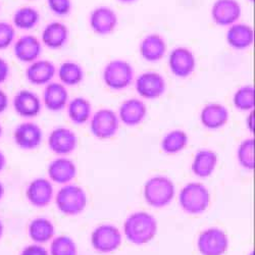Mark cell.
I'll return each mask as SVG.
<instances>
[{"instance_id": "22", "label": "cell", "mask_w": 255, "mask_h": 255, "mask_svg": "<svg viewBox=\"0 0 255 255\" xmlns=\"http://www.w3.org/2000/svg\"><path fill=\"white\" fill-rule=\"evenodd\" d=\"M139 53L141 58L147 62H158L167 53L166 41L157 33L148 34L140 42Z\"/></svg>"}, {"instance_id": "47", "label": "cell", "mask_w": 255, "mask_h": 255, "mask_svg": "<svg viewBox=\"0 0 255 255\" xmlns=\"http://www.w3.org/2000/svg\"><path fill=\"white\" fill-rule=\"evenodd\" d=\"M248 1H250V2H253V1H254V0H248Z\"/></svg>"}, {"instance_id": "18", "label": "cell", "mask_w": 255, "mask_h": 255, "mask_svg": "<svg viewBox=\"0 0 255 255\" xmlns=\"http://www.w3.org/2000/svg\"><path fill=\"white\" fill-rule=\"evenodd\" d=\"M147 106L141 98H128L122 102L118 111L121 124L127 127H137L147 117Z\"/></svg>"}, {"instance_id": "24", "label": "cell", "mask_w": 255, "mask_h": 255, "mask_svg": "<svg viewBox=\"0 0 255 255\" xmlns=\"http://www.w3.org/2000/svg\"><path fill=\"white\" fill-rule=\"evenodd\" d=\"M70 39L69 27L58 20L48 23L41 33V43L50 50H58L65 47Z\"/></svg>"}, {"instance_id": "27", "label": "cell", "mask_w": 255, "mask_h": 255, "mask_svg": "<svg viewBox=\"0 0 255 255\" xmlns=\"http://www.w3.org/2000/svg\"><path fill=\"white\" fill-rule=\"evenodd\" d=\"M66 109L70 121L77 126H83L88 123L93 114L91 102L83 96L70 99Z\"/></svg>"}, {"instance_id": "30", "label": "cell", "mask_w": 255, "mask_h": 255, "mask_svg": "<svg viewBox=\"0 0 255 255\" xmlns=\"http://www.w3.org/2000/svg\"><path fill=\"white\" fill-rule=\"evenodd\" d=\"M41 19L39 10L33 6L18 7L12 14L11 24L15 30L31 31L36 28Z\"/></svg>"}, {"instance_id": "38", "label": "cell", "mask_w": 255, "mask_h": 255, "mask_svg": "<svg viewBox=\"0 0 255 255\" xmlns=\"http://www.w3.org/2000/svg\"><path fill=\"white\" fill-rule=\"evenodd\" d=\"M10 75L9 63L2 57H0V85L5 83Z\"/></svg>"}, {"instance_id": "40", "label": "cell", "mask_w": 255, "mask_h": 255, "mask_svg": "<svg viewBox=\"0 0 255 255\" xmlns=\"http://www.w3.org/2000/svg\"><path fill=\"white\" fill-rule=\"evenodd\" d=\"M247 117H246V121H245V124H246V128L247 130L252 134L253 133V130H254V111L252 112H249L247 113Z\"/></svg>"}, {"instance_id": "1", "label": "cell", "mask_w": 255, "mask_h": 255, "mask_svg": "<svg viewBox=\"0 0 255 255\" xmlns=\"http://www.w3.org/2000/svg\"><path fill=\"white\" fill-rule=\"evenodd\" d=\"M123 231L127 241L142 246L155 238L158 232V223L149 212L135 211L125 220Z\"/></svg>"}, {"instance_id": "48", "label": "cell", "mask_w": 255, "mask_h": 255, "mask_svg": "<svg viewBox=\"0 0 255 255\" xmlns=\"http://www.w3.org/2000/svg\"><path fill=\"white\" fill-rule=\"evenodd\" d=\"M0 7H1V5H0Z\"/></svg>"}, {"instance_id": "32", "label": "cell", "mask_w": 255, "mask_h": 255, "mask_svg": "<svg viewBox=\"0 0 255 255\" xmlns=\"http://www.w3.org/2000/svg\"><path fill=\"white\" fill-rule=\"evenodd\" d=\"M233 105L237 111L249 113L254 111L255 90L252 85H244L239 87L233 94Z\"/></svg>"}, {"instance_id": "42", "label": "cell", "mask_w": 255, "mask_h": 255, "mask_svg": "<svg viewBox=\"0 0 255 255\" xmlns=\"http://www.w3.org/2000/svg\"><path fill=\"white\" fill-rule=\"evenodd\" d=\"M117 1H119L121 3H124V4H131V3L136 2L137 0H117Z\"/></svg>"}, {"instance_id": "39", "label": "cell", "mask_w": 255, "mask_h": 255, "mask_svg": "<svg viewBox=\"0 0 255 255\" xmlns=\"http://www.w3.org/2000/svg\"><path fill=\"white\" fill-rule=\"evenodd\" d=\"M9 105V98L6 92L2 89H0V115L6 112Z\"/></svg>"}, {"instance_id": "43", "label": "cell", "mask_w": 255, "mask_h": 255, "mask_svg": "<svg viewBox=\"0 0 255 255\" xmlns=\"http://www.w3.org/2000/svg\"><path fill=\"white\" fill-rule=\"evenodd\" d=\"M3 233H4V226L3 223L0 220V240H1L2 236H3Z\"/></svg>"}, {"instance_id": "26", "label": "cell", "mask_w": 255, "mask_h": 255, "mask_svg": "<svg viewBox=\"0 0 255 255\" xmlns=\"http://www.w3.org/2000/svg\"><path fill=\"white\" fill-rule=\"evenodd\" d=\"M218 162L219 156L216 151L202 148L195 153L191 163V171L196 177L206 179L215 173Z\"/></svg>"}, {"instance_id": "2", "label": "cell", "mask_w": 255, "mask_h": 255, "mask_svg": "<svg viewBox=\"0 0 255 255\" xmlns=\"http://www.w3.org/2000/svg\"><path fill=\"white\" fill-rule=\"evenodd\" d=\"M176 196V185L172 179L155 175L148 179L143 187L145 202L153 208H163L173 202Z\"/></svg>"}, {"instance_id": "5", "label": "cell", "mask_w": 255, "mask_h": 255, "mask_svg": "<svg viewBox=\"0 0 255 255\" xmlns=\"http://www.w3.org/2000/svg\"><path fill=\"white\" fill-rule=\"evenodd\" d=\"M55 205L59 212L67 217H76L86 209L88 196L86 191L75 184L63 185L55 195Z\"/></svg>"}, {"instance_id": "3", "label": "cell", "mask_w": 255, "mask_h": 255, "mask_svg": "<svg viewBox=\"0 0 255 255\" xmlns=\"http://www.w3.org/2000/svg\"><path fill=\"white\" fill-rule=\"evenodd\" d=\"M178 200L180 207L187 215L200 216L208 209L211 196L205 185L190 182L180 190Z\"/></svg>"}, {"instance_id": "21", "label": "cell", "mask_w": 255, "mask_h": 255, "mask_svg": "<svg viewBox=\"0 0 255 255\" xmlns=\"http://www.w3.org/2000/svg\"><path fill=\"white\" fill-rule=\"evenodd\" d=\"M47 174L52 183L63 186L72 183L76 179L78 168L71 158L59 156L48 164Z\"/></svg>"}, {"instance_id": "28", "label": "cell", "mask_w": 255, "mask_h": 255, "mask_svg": "<svg viewBox=\"0 0 255 255\" xmlns=\"http://www.w3.org/2000/svg\"><path fill=\"white\" fill-rule=\"evenodd\" d=\"M30 239L36 244H45L55 237V227L46 218H36L28 226Z\"/></svg>"}, {"instance_id": "14", "label": "cell", "mask_w": 255, "mask_h": 255, "mask_svg": "<svg viewBox=\"0 0 255 255\" xmlns=\"http://www.w3.org/2000/svg\"><path fill=\"white\" fill-rule=\"evenodd\" d=\"M13 141L19 149L26 151L35 150L43 141V131L36 123H20L13 131Z\"/></svg>"}, {"instance_id": "17", "label": "cell", "mask_w": 255, "mask_h": 255, "mask_svg": "<svg viewBox=\"0 0 255 255\" xmlns=\"http://www.w3.org/2000/svg\"><path fill=\"white\" fill-rule=\"evenodd\" d=\"M12 106L15 114L24 119H34L42 111V100L35 92L22 89L15 93L12 99Z\"/></svg>"}, {"instance_id": "45", "label": "cell", "mask_w": 255, "mask_h": 255, "mask_svg": "<svg viewBox=\"0 0 255 255\" xmlns=\"http://www.w3.org/2000/svg\"><path fill=\"white\" fill-rule=\"evenodd\" d=\"M2 133H3V128H2L1 124H0V138H1V136H2Z\"/></svg>"}, {"instance_id": "7", "label": "cell", "mask_w": 255, "mask_h": 255, "mask_svg": "<svg viewBox=\"0 0 255 255\" xmlns=\"http://www.w3.org/2000/svg\"><path fill=\"white\" fill-rule=\"evenodd\" d=\"M92 248L102 254H109L117 251L123 243L122 232L112 224H101L91 233Z\"/></svg>"}, {"instance_id": "19", "label": "cell", "mask_w": 255, "mask_h": 255, "mask_svg": "<svg viewBox=\"0 0 255 255\" xmlns=\"http://www.w3.org/2000/svg\"><path fill=\"white\" fill-rule=\"evenodd\" d=\"M199 120L205 129L209 131H218L228 124L230 113L226 105L219 102H210L201 109Z\"/></svg>"}, {"instance_id": "15", "label": "cell", "mask_w": 255, "mask_h": 255, "mask_svg": "<svg viewBox=\"0 0 255 255\" xmlns=\"http://www.w3.org/2000/svg\"><path fill=\"white\" fill-rule=\"evenodd\" d=\"M12 51L14 57L19 62L30 65L31 62L40 58L43 51V45L39 38L27 34L15 39L12 44Z\"/></svg>"}, {"instance_id": "29", "label": "cell", "mask_w": 255, "mask_h": 255, "mask_svg": "<svg viewBox=\"0 0 255 255\" xmlns=\"http://www.w3.org/2000/svg\"><path fill=\"white\" fill-rule=\"evenodd\" d=\"M56 76L58 82L66 87H75L80 85L85 79V71L80 63L67 60L61 62L56 69Z\"/></svg>"}, {"instance_id": "34", "label": "cell", "mask_w": 255, "mask_h": 255, "mask_svg": "<svg viewBox=\"0 0 255 255\" xmlns=\"http://www.w3.org/2000/svg\"><path fill=\"white\" fill-rule=\"evenodd\" d=\"M49 255H78L77 243L67 235L54 237L50 243Z\"/></svg>"}, {"instance_id": "31", "label": "cell", "mask_w": 255, "mask_h": 255, "mask_svg": "<svg viewBox=\"0 0 255 255\" xmlns=\"http://www.w3.org/2000/svg\"><path fill=\"white\" fill-rule=\"evenodd\" d=\"M189 143L188 134L181 129L167 132L161 139V150L168 155H175L182 152Z\"/></svg>"}, {"instance_id": "46", "label": "cell", "mask_w": 255, "mask_h": 255, "mask_svg": "<svg viewBox=\"0 0 255 255\" xmlns=\"http://www.w3.org/2000/svg\"><path fill=\"white\" fill-rule=\"evenodd\" d=\"M248 255H254V253H253V251H251V252H250V253H249V254H248Z\"/></svg>"}, {"instance_id": "11", "label": "cell", "mask_w": 255, "mask_h": 255, "mask_svg": "<svg viewBox=\"0 0 255 255\" xmlns=\"http://www.w3.org/2000/svg\"><path fill=\"white\" fill-rule=\"evenodd\" d=\"M242 5L238 0H216L210 8V16L215 25L228 28L240 22Z\"/></svg>"}, {"instance_id": "37", "label": "cell", "mask_w": 255, "mask_h": 255, "mask_svg": "<svg viewBox=\"0 0 255 255\" xmlns=\"http://www.w3.org/2000/svg\"><path fill=\"white\" fill-rule=\"evenodd\" d=\"M19 255H49V251L43 245L33 243L26 246Z\"/></svg>"}, {"instance_id": "25", "label": "cell", "mask_w": 255, "mask_h": 255, "mask_svg": "<svg viewBox=\"0 0 255 255\" xmlns=\"http://www.w3.org/2000/svg\"><path fill=\"white\" fill-rule=\"evenodd\" d=\"M226 42L234 50H247L253 45L254 30L250 25L238 22L227 28Z\"/></svg>"}, {"instance_id": "6", "label": "cell", "mask_w": 255, "mask_h": 255, "mask_svg": "<svg viewBox=\"0 0 255 255\" xmlns=\"http://www.w3.org/2000/svg\"><path fill=\"white\" fill-rule=\"evenodd\" d=\"M121 122L118 114L112 109H100L92 114L89 121L91 134L99 140L114 138L120 130Z\"/></svg>"}, {"instance_id": "16", "label": "cell", "mask_w": 255, "mask_h": 255, "mask_svg": "<svg viewBox=\"0 0 255 255\" xmlns=\"http://www.w3.org/2000/svg\"><path fill=\"white\" fill-rule=\"evenodd\" d=\"M26 197L29 203L36 208L48 206L54 197L52 182L45 178L34 179L26 189Z\"/></svg>"}, {"instance_id": "8", "label": "cell", "mask_w": 255, "mask_h": 255, "mask_svg": "<svg viewBox=\"0 0 255 255\" xmlns=\"http://www.w3.org/2000/svg\"><path fill=\"white\" fill-rule=\"evenodd\" d=\"M135 90L141 99L155 100L166 91L167 84L164 77L155 71H146L134 80Z\"/></svg>"}, {"instance_id": "10", "label": "cell", "mask_w": 255, "mask_h": 255, "mask_svg": "<svg viewBox=\"0 0 255 255\" xmlns=\"http://www.w3.org/2000/svg\"><path fill=\"white\" fill-rule=\"evenodd\" d=\"M169 72L179 79H187L196 70L197 60L194 52L186 46H178L169 51L167 55Z\"/></svg>"}, {"instance_id": "12", "label": "cell", "mask_w": 255, "mask_h": 255, "mask_svg": "<svg viewBox=\"0 0 255 255\" xmlns=\"http://www.w3.org/2000/svg\"><path fill=\"white\" fill-rule=\"evenodd\" d=\"M89 27L98 36L113 34L119 26V15L115 9L108 5H99L89 14Z\"/></svg>"}, {"instance_id": "35", "label": "cell", "mask_w": 255, "mask_h": 255, "mask_svg": "<svg viewBox=\"0 0 255 255\" xmlns=\"http://www.w3.org/2000/svg\"><path fill=\"white\" fill-rule=\"evenodd\" d=\"M15 28L11 23L0 20V51L10 47L15 41Z\"/></svg>"}, {"instance_id": "20", "label": "cell", "mask_w": 255, "mask_h": 255, "mask_svg": "<svg viewBox=\"0 0 255 255\" xmlns=\"http://www.w3.org/2000/svg\"><path fill=\"white\" fill-rule=\"evenodd\" d=\"M42 104L51 113H59L67 108L70 101L68 87L59 82L52 81L44 86L42 94Z\"/></svg>"}, {"instance_id": "4", "label": "cell", "mask_w": 255, "mask_h": 255, "mask_svg": "<svg viewBox=\"0 0 255 255\" xmlns=\"http://www.w3.org/2000/svg\"><path fill=\"white\" fill-rule=\"evenodd\" d=\"M135 80V69L125 59H113L102 70V81L112 91H124L129 88Z\"/></svg>"}, {"instance_id": "44", "label": "cell", "mask_w": 255, "mask_h": 255, "mask_svg": "<svg viewBox=\"0 0 255 255\" xmlns=\"http://www.w3.org/2000/svg\"><path fill=\"white\" fill-rule=\"evenodd\" d=\"M3 195H4V187H3L2 183H1V182H0V200H1V199H2Z\"/></svg>"}, {"instance_id": "36", "label": "cell", "mask_w": 255, "mask_h": 255, "mask_svg": "<svg viewBox=\"0 0 255 255\" xmlns=\"http://www.w3.org/2000/svg\"><path fill=\"white\" fill-rule=\"evenodd\" d=\"M46 3L48 9L59 17L69 15L73 9L72 0H46Z\"/></svg>"}, {"instance_id": "9", "label": "cell", "mask_w": 255, "mask_h": 255, "mask_svg": "<svg viewBox=\"0 0 255 255\" xmlns=\"http://www.w3.org/2000/svg\"><path fill=\"white\" fill-rule=\"evenodd\" d=\"M196 245L201 255H225L229 249L230 241L223 229L210 227L199 234Z\"/></svg>"}, {"instance_id": "41", "label": "cell", "mask_w": 255, "mask_h": 255, "mask_svg": "<svg viewBox=\"0 0 255 255\" xmlns=\"http://www.w3.org/2000/svg\"><path fill=\"white\" fill-rule=\"evenodd\" d=\"M6 165V157L4 153L0 150V172H2Z\"/></svg>"}, {"instance_id": "23", "label": "cell", "mask_w": 255, "mask_h": 255, "mask_svg": "<svg viewBox=\"0 0 255 255\" xmlns=\"http://www.w3.org/2000/svg\"><path fill=\"white\" fill-rule=\"evenodd\" d=\"M56 76V67L48 59H37L28 65L25 77L34 86H46Z\"/></svg>"}, {"instance_id": "33", "label": "cell", "mask_w": 255, "mask_h": 255, "mask_svg": "<svg viewBox=\"0 0 255 255\" xmlns=\"http://www.w3.org/2000/svg\"><path fill=\"white\" fill-rule=\"evenodd\" d=\"M238 163L246 171L254 169V138H246L238 145L236 152Z\"/></svg>"}, {"instance_id": "13", "label": "cell", "mask_w": 255, "mask_h": 255, "mask_svg": "<svg viewBox=\"0 0 255 255\" xmlns=\"http://www.w3.org/2000/svg\"><path fill=\"white\" fill-rule=\"evenodd\" d=\"M77 134L67 127H57L53 129L47 139L48 148L51 152L58 156L72 154L78 147Z\"/></svg>"}]
</instances>
